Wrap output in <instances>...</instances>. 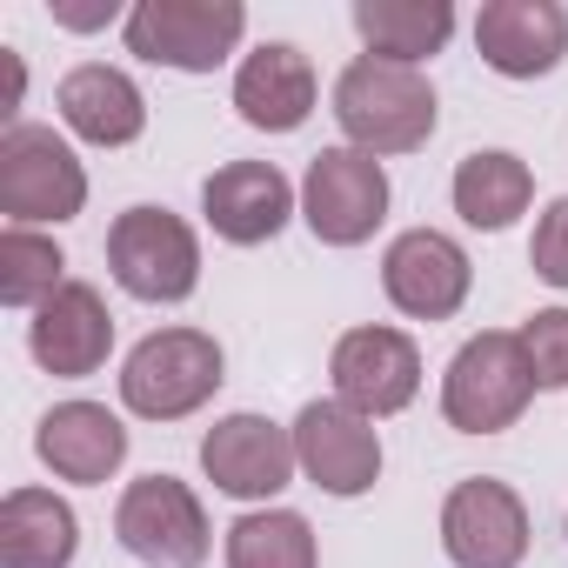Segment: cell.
<instances>
[{"instance_id":"cell-10","label":"cell","mask_w":568,"mask_h":568,"mask_svg":"<svg viewBox=\"0 0 568 568\" xmlns=\"http://www.w3.org/2000/svg\"><path fill=\"white\" fill-rule=\"evenodd\" d=\"M295 462L322 495L355 501L382 481V435L368 415H355L348 402L328 395V402H308L295 415Z\"/></svg>"},{"instance_id":"cell-23","label":"cell","mask_w":568,"mask_h":568,"mask_svg":"<svg viewBox=\"0 0 568 568\" xmlns=\"http://www.w3.org/2000/svg\"><path fill=\"white\" fill-rule=\"evenodd\" d=\"M227 568H315V528L295 508H254L227 528Z\"/></svg>"},{"instance_id":"cell-5","label":"cell","mask_w":568,"mask_h":568,"mask_svg":"<svg viewBox=\"0 0 568 568\" xmlns=\"http://www.w3.org/2000/svg\"><path fill=\"white\" fill-rule=\"evenodd\" d=\"M81 207H88V168L74 161V148L54 128L14 121L0 134V214L14 227L74 221Z\"/></svg>"},{"instance_id":"cell-6","label":"cell","mask_w":568,"mask_h":568,"mask_svg":"<svg viewBox=\"0 0 568 568\" xmlns=\"http://www.w3.org/2000/svg\"><path fill=\"white\" fill-rule=\"evenodd\" d=\"M108 267L134 302H187L201 288V241L168 207H128L108 227Z\"/></svg>"},{"instance_id":"cell-26","label":"cell","mask_w":568,"mask_h":568,"mask_svg":"<svg viewBox=\"0 0 568 568\" xmlns=\"http://www.w3.org/2000/svg\"><path fill=\"white\" fill-rule=\"evenodd\" d=\"M528 261H535V274L548 281V288H568V194L541 207L535 241H528Z\"/></svg>"},{"instance_id":"cell-13","label":"cell","mask_w":568,"mask_h":568,"mask_svg":"<svg viewBox=\"0 0 568 568\" xmlns=\"http://www.w3.org/2000/svg\"><path fill=\"white\" fill-rule=\"evenodd\" d=\"M335 375V402H348L355 415H402L422 395V348L402 328H348L328 355Z\"/></svg>"},{"instance_id":"cell-19","label":"cell","mask_w":568,"mask_h":568,"mask_svg":"<svg viewBox=\"0 0 568 568\" xmlns=\"http://www.w3.org/2000/svg\"><path fill=\"white\" fill-rule=\"evenodd\" d=\"M54 101H61V121H68L81 141H94V148H128V141H141V128H148L141 88H134L121 68H108V61L74 68Z\"/></svg>"},{"instance_id":"cell-27","label":"cell","mask_w":568,"mask_h":568,"mask_svg":"<svg viewBox=\"0 0 568 568\" xmlns=\"http://www.w3.org/2000/svg\"><path fill=\"white\" fill-rule=\"evenodd\" d=\"M54 21L61 28H81V34L88 28H108L114 21V0H54Z\"/></svg>"},{"instance_id":"cell-12","label":"cell","mask_w":568,"mask_h":568,"mask_svg":"<svg viewBox=\"0 0 568 568\" xmlns=\"http://www.w3.org/2000/svg\"><path fill=\"white\" fill-rule=\"evenodd\" d=\"M201 468L234 501H274L302 468L295 462V428H281L267 415H221L201 442Z\"/></svg>"},{"instance_id":"cell-4","label":"cell","mask_w":568,"mask_h":568,"mask_svg":"<svg viewBox=\"0 0 568 568\" xmlns=\"http://www.w3.org/2000/svg\"><path fill=\"white\" fill-rule=\"evenodd\" d=\"M247 34L241 0H134L128 8V54L174 68V74H214Z\"/></svg>"},{"instance_id":"cell-14","label":"cell","mask_w":568,"mask_h":568,"mask_svg":"<svg viewBox=\"0 0 568 568\" xmlns=\"http://www.w3.org/2000/svg\"><path fill=\"white\" fill-rule=\"evenodd\" d=\"M201 214H207V227L221 241L261 247V241H274L281 227H288L295 187H288V174H281L274 161H227V168H214L201 181Z\"/></svg>"},{"instance_id":"cell-3","label":"cell","mask_w":568,"mask_h":568,"mask_svg":"<svg viewBox=\"0 0 568 568\" xmlns=\"http://www.w3.org/2000/svg\"><path fill=\"white\" fill-rule=\"evenodd\" d=\"M221 342L201 328H154L128 362H121V402L141 422H181L194 415L227 375H221Z\"/></svg>"},{"instance_id":"cell-22","label":"cell","mask_w":568,"mask_h":568,"mask_svg":"<svg viewBox=\"0 0 568 568\" xmlns=\"http://www.w3.org/2000/svg\"><path fill=\"white\" fill-rule=\"evenodd\" d=\"M528 201H535V174L508 148H475L455 168V214L481 234H501L515 214H528Z\"/></svg>"},{"instance_id":"cell-21","label":"cell","mask_w":568,"mask_h":568,"mask_svg":"<svg viewBox=\"0 0 568 568\" xmlns=\"http://www.w3.org/2000/svg\"><path fill=\"white\" fill-rule=\"evenodd\" d=\"M355 34L368 41L375 61L422 68L428 54L448 48L455 8H448V0H355Z\"/></svg>"},{"instance_id":"cell-1","label":"cell","mask_w":568,"mask_h":568,"mask_svg":"<svg viewBox=\"0 0 568 568\" xmlns=\"http://www.w3.org/2000/svg\"><path fill=\"white\" fill-rule=\"evenodd\" d=\"M335 121H342L348 148H362V154H415L435 134L442 108H435V88L422 68L362 54L335 81Z\"/></svg>"},{"instance_id":"cell-20","label":"cell","mask_w":568,"mask_h":568,"mask_svg":"<svg viewBox=\"0 0 568 568\" xmlns=\"http://www.w3.org/2000/svg\"><path fill=\"white\" fill-rule=\"evenodd\" d=\"M81 548V521L48 488H14L0 501V568H68Z\"/></svg>"},{"instance_id":"cell-16","label":"cell","mask_w":568,"mask_h":568,"mask_svg":"<svg viewBox=\"0 0 568 568\" xmlns=\"http://www.w3.org/2000/svg\"><path fill=\"white\" fill-rule=\"evenodd\" d=\"M28 348H34V362H41L48 375H61V382L94 375V368L108 362V348H114V315H108L101 288L68 281L61 295H48V302L34 308V322H28Z\"/></svg>"},{"instance_id":"cell-25","label":"cell","mask_w":568,"mask_h":568,"mask_svg":"<svg viewBox=\"0 0 568 568\" xmlns=\"http://www.w3.org/2000/svg\"><path fill=\"white\" fill-rule=\"evenodd\" d=\"M521 355L535 388H568V308H535L521 322Z\"/></svg>"},{"instance_id":"cell-8","label":"cell","mask_w":568,"mask_h":568,"mask_svg":"<svg viewBox=\"0 0 568 568\" xmlns=\"http://www.w3.org/2000/svg\"><path fill=\"white\" fill-rule=\"evenodd\" d=\"M302 221L328 247H362L388 221V174L362 148H322L302 181Z\"/></svg>"},{"instance_id":"cell-24","label":"cell","mask_w":568,"mask_h":568,"mask_svg":"<svg viewBox=\"0 0 568 568\" xmlns=\"http://www.w3.org/2000/svg\"><path fill=\"white\" fill-rule=\"evenodd\" d=\"M61 288H68V254L48 234H34V227L0 234V302L8 308H41Z\"/></svg>"},{"instance_id":"cell-9","label":"cell","mask_w":568,"mask_h":568,"mask_svg":"<svg viewBox=\"0 0 568 568\" xmlns=\"http://www.w3.org/2000/svg\"><path fill=\"white\" fill-rule=\"evenodd\" d=\"M442 548L455 568H521L528 555V508L508 481L468 475L442 501Z\"/></svg>"},{"instance_id":"cell-11","label":"cell","mask_w":568,"mask_h":568,"mask_svg":"<svg viewBox=\"0 0 568 568\" xmlns=\"http://www.w3.org/2000/svg\"><path fill=\"white\" fill-rule=\"evenodd\" d=\"M382 288H388V302L408 322H448L468 302V288H475V267H468V254H462L455 234L408 227L382 254Z\"/></svg>"},{"instance_id":"cell-17","label":"cell","mask_w":568,"mask_h":568,"mask_svg":"<svg viewBox=\"0 0 568 568\" xmlns=\"http://www.w3.org/2000/svg\"><path fill=\"white\" fill-rule=\"evenodd\" d=\"M234 108L261 134H295L315 114V68L295 41H267L234 68Z\"/></svg>"},{"instance_id":"cell-2","label":"cell","mask_w":568,"mask_h":568,"mask_svg":"<svg viewBox=\"0 0 568 568\" xmlns=\"http://www.w3.org/2000/svg\"><path fill=\"white\" fill-rule=\"evenodd\" d=\"M535 395V375H528V355H521V335H501V328H481L455 348L448 375H442V415L448 428L462 435H501L521 422Z\"/></svg>"},{"instance_id":"cell-15","label":"cell","mask_w":568,"mask_h":568,"mask_svg":"<svg viewBox=\"0 0 568 568\" xmlns=\"http://www.w3.org/2000/svg\"><path fill=\"white\" fill-rule=\"evenodd\" d=\"M475 48L508 81L555 74L568 54V8L561 0H488L475 14Z\"/></svg>"},{"instance_id":"cell-7","label":"cell","mask_w":568,"mask_h":568,"mask_svg":"<svg viewBox=\"0 0 568 568\" xmlns=\"http://www.w3.org/2000/svg\"><path fill=\"white\" fill-rule=\"evenodd\" d=\"M114 535L141 568H201L214 548L201 495L174 475H141L114 508Z\"/></svg>"},{"instance_id":"cell-18","label":"cell","mask_w":568,"mask_h":568,"mask_svg":"<svg viewBox=\"0 0 568 568\" xmlns=\"http://www.w3.org/2000/svg\"><path fill=\"white\" fill-rule=\"evenodd\" d=\"M34 455H41L61 481L94 488V481H108V475L128 462V428H121V415H108L101 402H61V408L41 415Z\"/></svg>"}]
</instances>
